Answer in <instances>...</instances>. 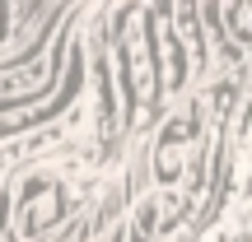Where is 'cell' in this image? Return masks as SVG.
<instances>
[{
	"mask_svg": "<svg viewBox=\"0 0 252 242\" xmlns=\"http://www.w3.org/2000/svg\"><path fill=\"white\" fill-rule=\"evenodd\" d=\"M126 98H131L135 121L150 117L154 98H159V70H154V56H150V9H131L126 5Z\"/></svg>",
	"mask_w": 252,
	"mask_h": 242,
	"instance_id": "6da1fadb",
	"label": "cell"
},
{
	"mask_svg": "<svg viewBox=\"0 0 252 242\" xmlns=\"http://www.w3.org/2000/svg\"><path fill=\"white\" fill-rule=\"evenodd\" d=\"M150 24H154V37L163 47V84L168 89H182L187 84V56H182L178 28H173V9H150Z\"/></svg>",
	"mask_w": 252,
	"mask_h": 242,
	"instance_id": "277c9868",
	"label": "cell"
},
{
	"mask_svg": "<svg viewBox=\"0 0 252 242\" xmlns=\"http://www.w3.org/2000/svg\"><path fill=\"white\" fill-rule=\"evenodd\" d=\"M224 24H229V37H252V5L243 0H234V5H224Z\"/></svg>",
	"mask_w": 252,
	"mask_h": 242,
	"instance_id": "52a82bcc",
	"label": "cell"
},
{
	"mask_svg": "<svg viewBox=\"0 0 252 242\" xmlns=\"http://www.w3.org/2000/svg\"><path fill=\"white\" fill-rule=\"evenodd\" d=\"M154 233H159V196H145L131 219V242H150Z\"/></svg>",
	"mask_w": 252,
	"mask_h": 242,
	"instance_id": "8992f818",
	"label": "cell"
},
{
	"mask_svg": "<svg viewBox=\"0 0 252 242\" xmlns=\"http://www.w3.org/2000/svg\"><path fill=\"white\" fill-rule=\"evenodd\" d=\"M65 215V182L52 172H33L14 196V228L19 238H42Z\"/></svg>",
	"mask_w": 252,
	"mask_h": 242,
	"instance_id": "7a4b0ae2",
	"label": "cell"
},
{
	"mask_svg": "<svg viewBox=\"0 0 252 242\" xmlns=\"http://www.w3.org/2000/svg\"><path fill=\"white\" fill-rule=\"evenodd\" d=\"M61 65V47L52 52V61H37L28 65V70H9L5 80H0V103H14V98H37V93H47V84H52V70Z\"/></svg>",
	"mask_w": 252,
	"mask_h": 242,
	"instance_id": "5b68a950",
	"label": "cell"
},
{
	"mask_svg": "<svg viewBox=\"0 0 252 242\" xmlns=\"http://www.w3.org/2000/svg\"><path fill=\"white\" fill-rule=\"evenodd\" d=\"M196 112L201 108H187V112H178V121L163 126L159 144H154V177H159V187H178L182 159H187V140L201 131V117H196Z\"/></svg>",
	"mask_w": 252,
	"mask_h": 242,
	"instance_id": "3957f363",
	"label": "cell"
}]
</instances>
